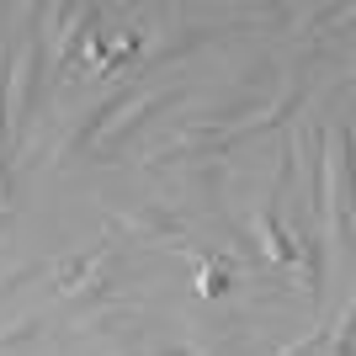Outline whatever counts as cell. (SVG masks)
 Segmentation results:
<instances>
[{
	"label": "cell",
	"instance_id": "1",
	"mask_svg": "<svg viewBox=\"0 0 356 356\" xmlns=\"http://www.w3.org/2000/svg\"><path fill=\"white\" fill-rule=\"evenodd\" d=\"M38 96H43V32L27 22V38L11 48V144H27L32 112H38Z\"/></svg>",
	"mask_w": 356,
	"mask_h": 356
},
{
	"label": "cell",
	"instance_id": "2",
	"mask_svg": "<svg viewBox=\"0 0 356 356\" xmlns=\"http://www.w3.org/2000/svg\"><path fill=\"white\" fill-rule=\"evenodd\" d=\"M70 341H138L144 335V309L138 303H106L96 314H74L64 325Z\"/></svg>",
	"mask_w": 356,
	"mask_h": 356
},
{
	"label": "cell",
	"instance_id": "3",
	"mask_svg": "<svg viewBox=\"0 0 356 356\" xmlns=\"http://www.w3.org/2000/svg\"><path fill=\"white\" fill-rule=\"evenodd\" d=\"M112 229L134 239H165V245L186 239V218L165 202H122V208H112Z\"/></svg>",
	"mask_w": 356,
	"mask_h": 356
},
{
	"label": "cell",
	"instance_id": "4",
	"mask_svg": "<svg viewBox=\"0 0 356 356\" xmlns=\"http://www.w3.org/2000/svg\"><path fill=\"white\" fill-rule=\"evenodd\" d=\"M181 170V192H186V202H197L202 213H218L223 192H229V160H192V165H176Z\"/></svg>",
	"mask_w": 356,
	"mask_h": 356
},
{
	"label": "cell",
	"instance_id": "5",
	"mask_svg": "<svg viewBox=\"0 0 356 356\" xmlns=\"http://www.w3.org/2000/svg\"><path fill=\"white\" fill-rule=\"evenodd\" d=\"M176 102H186V90H170V96H165V90H144V96H134V102H122V112L112 118V128H106V138H102V154H118L122 138L134 134L138 122L154 118L160 106H176Z\"/></svg>",
	"mask_w": 356,
	"mask_h": 356
},
{
	"label": "cell",
	"instance_id": "6",
	"mask_svg": "<svg viewBox=\"0 0 356 356\" xmlns=\"http://www.w3.org/2000/svg\"><path fill=\"white\" fill-rule=\"evenodd\" d=\"M293 277L303 287V298L325 293V239L314 234V229H298L293 234Z\"/></svg>",
	"mask_w": 356,
	"mask_h": 356
},
{
	"label": "cell",
	"instance_id": "7",
	"mask_svg": "<svg viewBox=\"0 0 356 356\" xmlns=\"http://www.w3.org/2000/svg\"><path fill=\"white\" fill-rule=\"evenodd\" d=\"M43 330H48V314H38V309L16 314V319H6V325H0V351H22V346L38 341Z\"/></svg>",
	"mask_w": 356,
	"mask_h": 356
},
{
	"label": "cell",
	"instance_id": "8",
	"mask_svg": "<svg viewBox=\"0 0 356 356\" xmlns=\"http://www.w3.org/2000/svg\"><path fill=\"white\" fill-rule=\"evenodd\" d=\"M38 277H54V261H43V266H11L0 277V298L16 293V287H27V282H38Z\"/></svg>",
	"mask_w": 356,
	"mask_h": 356
},
{
	"label": "cell",
	"instance_id": "9",
	"mask_svg": "<svg viewBox=\"0 0 356 356\" xmlns=\"http://www.w3.org/2000/svg\"><path fill=\"white\" fill-rule=\"evenodd\" d=\"M325 335H330V330H309L298 346H282L277 356H325Z\"/></svg>",
	"mask_w": 356,
	"mask_h": 356
},
{
	"label": "cell",
	"instance_id": "10",
	"mask_svg": "<svg viewBox=\"0 0 356 356\" xmlns=\"http://www.w3.org/2000/svg\"><path fill=\"white\" fill-rule=\"evenodd\" d=\"M6 223H11V208H0V229H6Z\"/></svg>",
	"mask_w": 356,
	"mask_h": 356
}]
</instances>
